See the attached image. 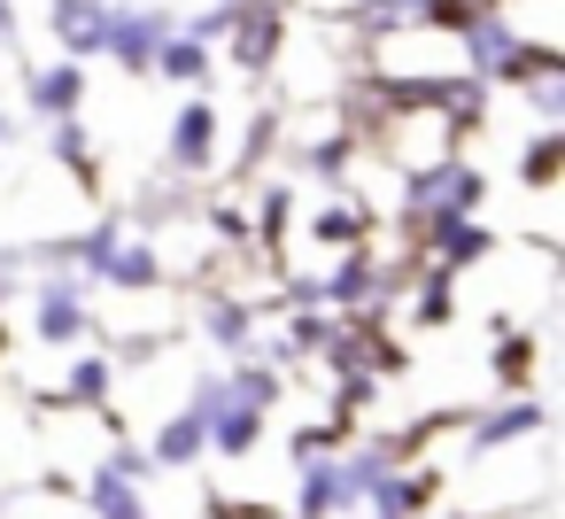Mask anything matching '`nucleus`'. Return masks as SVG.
I'll return each mask as SVG.
<instances>
[{
	"instance_id": "obj_1",
	"label": "nucleus",
	"mask_w": 565,
	"mask_h": 519,
	"mask_svg": "<svg viewBox=\"0 0 565 519\" xmlns=\"http://www.w3.org/2000/svg\"><path fill=\"white\" fill-rule=\"evenodd\" d=\"M63 40H94V0H63Z\"/></svg>"
},
{
	"instance_id": "obj_2",
	"label": "nucleus",
	"mask_w": 565,
	"mask_h": 519,
	"mask_svg": "<svg viewBox=\"0 0 565 519\" xmlns=\"http://www.w3.org/2000/svg\"><path fill=\"white\" fill-rule=\"evenodd\" d=\"M179 156H210V117H202V109L179 125Z\"/></svg>"
}]
</instances>
